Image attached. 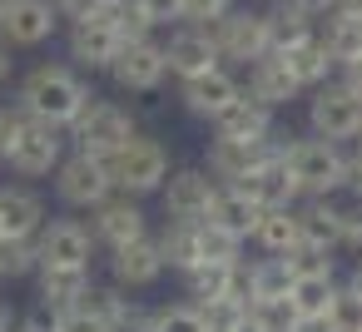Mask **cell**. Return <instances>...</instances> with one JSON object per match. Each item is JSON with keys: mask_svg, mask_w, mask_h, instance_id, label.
<instances>
[{"mask_svg": "<svg viewBox=\"0 0 362 332\" xmlns=\"http://www.w3.org/2000/svg\"><path fill=\"white\" fill-rule=\"evenodd\" d=\"M233 6H238V0H184V25H214Z\"/></svg>", "mask_w": 362, "mask_h": 332, "instance_id": "obj_42", "label": "cell"}, {"mask_svg": "<svg viewBox=\"0 0 362 332\" xmlns=\"http://www.w3.org/2000/svg\"><path fill=\"white\" fill-rule=\"evenodd\" d=\"M85 307L100 317L105 332H154V307L139 302V297H129V292H119L115 283H95L90 297H85Z\"/></svg>", "mask_w": 362, "mask_h": 332, "instance_id": "obj_20", "label": "cell"}, {"mask_svg": "<svg viewBox=\"0 0 362 332\" xmlns=\"http://www.w3.org/2000/svg\"><path fill=\"white\" fill-rule=\"evenodd\" d=\"M288 139L293 134H273L268 139V154H263V164L238 184L258 208H298L303 203V194H298V184H293V174H288Z\"/></svg>", "mask_w": 362, "mask_h": 332, "instance_id": "obj_12", "label": "cell"}, {"mask_svg": "<svg viewBox=\"0 0 362 332\" xmlns=\"http://www.w3.org/2000/svg\"><path fill=\"white\" fill-rule=\"evenodd\" d=\"M209 35H214L218 60H223V65H238V70H248L253 60L273 55V50H268V16H263L258 6H233L223 20L209 25Z\"/></svg>", "mask_w": 362, "mask_h": 332, "instance_id": "obj_7", "label": "cell"}, {"mask_svg": "<svg viewBox=\"0 0 362 332\" xmlns=\"http://www.w3.org/2000/svg\"><path fill=\"white\" fill-rule=\"evenodd\" d=\"M100 248L90 238V223L80 213H55L35 233V263L40 268H95Z\"/></svg>", "mask_w": 362, "mask_h": 332, "instance_id": "obj_8", "label": "cell"}, {"mask_svg": "<svg viewBox=\"0 0 362 332\" xmlns=\"http://www.w3.org/2000/svg\"><path fill=\"white\" fill-rule=\"evenodd\" d=\"M248 243L258 248V258H288L298 248V213L293 208H263Z\"/></svg>", "mask_w": 362, "mask_h": 332, "instance_id": "obj_27", "label": "cell"}, {"mask_svg": "<svg viewBox=\"0 0 362 332\" xmlns=\"http://www.w3.org/2000/svg\"><path fill=\"white\" fill-rule=\"evenodd\" d=\"M352 149H362V129H357V139H352Z\"/></svg>", "mask_w": 362, "mask_h": 332, "instance_id": "obj_56", "label": "cell"}, {"mask_svg": "<svg viewBox=\"0 0 362 332\" xmlns=\"http://www.w3.org/2000/svg\"><path fill=\"white\" fill-rule=\"evenodd\" d=\"M154 332H209L194 302H159L154 307Z\"/></svg>", "mask_w": 362, "mask_h": 332, "instance_id": "obj_39", "label": "cell"}, {"mask_svg": "<svg viewBox=\"0 0 362 332\" xmlns=\"http://www.w3.org/2000/svg\"><path fill=\"white\" fill-rule=\"evenodd\" d=\"M258 6H263V11H268V6H278V0H258Z\"/></svg>", "mask_w": 362, "mask_h": 332, "instance_id": "obj_57", "label": "cell"}, {"mask_svg": "<svg viewBox=\"0 0 362 332\" xmlns=\"http://www.w3.org/2000/svg\"><path fill=\"white\" fill-rule=\"evenodd\" d=\"M238 95H243V80H238L228 65H218V70H209V75H194V80H179V105H184V114H194V119H204V124H214V114H223Z\"/></svg>", "mask_w": 362, "mask_h": 332, "instance_id": "obj_19", "label": "cell"}, {"mask_svg": "<svg viewBox=\"0 0 362 332\" xmlns=\"http://www.w3.org/2000/svg\"><path fill=\"white\" fill-rule=\"evenodd\" d=\"M194 307H199V317L209 322V332H233V327L248 317V307L233 302V297H214V302H194Z\"/></svg>", "mask_w": 362, "mask_h": 332, "instance_id": "obj_40", "label": "cell"}, {"mask_svg": "<svg viewBox=\"0 0 362 332\" xmlns=\"http://www.w3.org/2000/svg\"><path fill=\"white\" fill-rule=\"evenodd\" d=\"M6 80H11V45L0 40V85H6Z\"/></svg>", "mask_w": 362, "mask_h": 332, "instance_id": "obj_53", "label": "cell"}, {"mask_svg": "<svg viewBox=\"0 0 362 332\" xmlns=\"http://www.w3.org/2000/svg\"><path fill=\"white\" fill-rule=\"evenodd\" d=\"M65 65H75L80 75H105L110 60L119 55V35L110 30L105 16H85V20H70L65 30Z\"/></svg>", "mask_w": 362, "mask_h": 332, "instance_id": "obj_16", "label": "cell"}, {"mask_svg": "<svg viewBox=\"0 0 362 332\" xmlns=\"http://www.w3.org/2000/svg\"><path fill=\"white\" fill-rule=\"evenodd\" d=\"M85 223H90V238H95L100 253H115V248L154 233V218H149L144 198H129V194H110L100 208L85 213Z\"/></svg>", "mask_w": 362, "mask_h": 332, "instance_id": "obj_9", "label": "cell"}, {"mask_svg": "<svg viewBox=\"0 0 362 332\" xmlns=\"http://www.w3.org/2000/svg\"><path fill=\"white\" fill-rule=\"evenodd\" d=\"M293 213H298V248L342 253V218H337V198H303Z\"/></svg>", "mask_w": 362, "mask_h": 332, "instance_id": "obj_24", "label": "cell"}, {"mask_svg": "<svg viewBox=\"0 0 362 332\" xmlns=\"http://www.w3.org/2000/svg\"><path fill=\"white\" fill-rule=\"evenodd\" d=\"M134 6L144 11V20H149L154 30H174V25H184V0H134Z\"/></svg>", "mask_w": 362, "mask_h": 332, "instance_id": "obj_41", "label": "cell"}, {"mask_svg": "<svg viewBox=\"0 0 362 332\" xmlns=\"http://www.w3.org/2000/svg\"><path fill=\"white\" fill-rule=\"evenodd\" d=\"M16 307H11V297H0V332H16Z\"/></svg>", "mask_w": 362, "mask_h": 332, "instance_id": "obj_51", "label": "cell"}, {"mask_svg": "<svg viewBox=\"0 0 362 332\" xmlns=\"http://www.w3.org/2000/svg\"><path fill=\"white\" fill-rule=\"evenodd\" d=\"M298 6H303V11H308L313 20H322V16H327V11L337 6V0H298Z\"/></svg>", "mask_w": 362, "mask_h": 332, "instance_id": "obj_49", "label": "cell"}, {"mask_svg": "<svg viewBox=\"0 0 362 332\" xmlns=\"http://www.w3.org/2000/svg\"><path fill=\"white\" fill-rule=\"evenodd\" d=\"M154 248H159L164 268L184 278L189 268H199V223H174V218H159V223H154Z\"/></svg>", "mask_w": 362, "mask_h": 332, "instance_id": "obj_26", "label": "cell"}, {"mask_svg": "<svg viewBox=\"0 0 362 332\" xmlns=\"http://www.w3.org/2000/svg\"><path fill=\"white\" fill-rule=\"evenodd\" d=\"M258 203L238 189V184H218V194H214V208H209V223H218L223 233H233V238H243L248 243V233H253V223H258Z\"/></svg>", "mask_w": 362, "mask_h": 332, "instance_id": "obj_29", "label": "cell"}, {"mask_svg": "<svg viewBox=\"0 0 362 332\" xmlns=\"http://www.w3.org/2000/svg\"><path fill=\"white\" fill-rule=\"evenodd\" d=\"M268 144H238V139H209L204 149V174L214 184H243L258 164H263Z\"/></svg>", "mask_w": 362, "mask_h": 332, "instance_id": "obj_25", "label": "cell"}, {"mask_svg": "<svg viewBox=\"0 0 362 332\" xmlns=\"http://www.w3.org/2000/svg\"><path fill=\"white\" fill-rule=\"evenodd\" d=\"M298 307H293V297H253L248 302V322L258 327V332H293L298 327Z\"/></svg>", "mask_w": 362, "mask_h": 332, "instance_id": "obj_36", "label": "cell"}, {"mask_svg": "<svg viewBox=\"0 0 362 332\" xmlns=\"http://www.w3.org/2000/svg\"><path fill=\"white\" fill-rule=\"evenodd\" d=\"M337 218H342V253L362 258V203H337Z\"/></svg>", "mask_w": 362, "mask_h": 332, "instance_id": "obj_43", "label": "cell"}, {"mask_svg": "<svg viewBox=\"0 0 362 332\" xmlns=\"http://www.w3.org/2000/svg\"><path fill=\"white\" fill-rule=\"evenodd\" d=\"M337 80H342V85H347L357 100H362V55H357L352 65H342V70H337Z\"/></svg>", "mask_w": 362, "mask_h": 332, "instance_id": "obj_48", "label": "cell"}, {"mask_svg": "<svg viewBox=\"0 0 362 332\" xmlns=\"http://www.w3.org/2000/svg\"><path fill=\"white\" fill-rule=\"evenodd\" d=\"M214 194H218V184L204 174V164H189L164 179L159 203H164V218H174V223H204L214 208Z\"/></svg>", "mask_w": 362, "mask_h": 332, "instance_id": "obj_14", "label": "cell"}, {"mask_svg": "<svg viewBox=\"0 0 362 332\" xmlns=\"http://www.w3.org/2000/svg\"><path fill=\"white\" fill-rule=\"evenodd\" d=\"M283 159H288V174H293L303 198H337L342 194V179H347V149L342 144L317 139V134H308V139L293 134Z\"/></svg>", "mask_w": 362, "mask_h": 332, "instance_id": "obj_4", "label": "cell"}, {"mask_svg": "<svg viewBox=\"0 0 362 332\" xmlns=\"http://www.w3.org/2000/svg\"><path fill=\"white\" fill-rule=\"evenodd\" d=\"M45 218H50V203H45V194L35 184H25V179L0 184V233H6V238L35 243V233L45 228Z\"/></svg>", "mask_w": 362, "mask_h": 332, "instance_id": "obj_18", "label": "cell"}, {"mask_svg": "<svg viewBox=\"0 0 362 332\" xmlns=\"http://www.w3.org/2000/svg\"><path fill=\"white\" fill-rule=\"evenodd\" d=\"M342 283H352V287H357V292H362V258H357V263H352V273H347V278H342Z\"/></svg>", "mask_w": 362, "mask_h": 332, "instance_id": "obj_54", "label": "cell"}, {"mask_svg": "<svg viewBox=\"0 0 362 332\" xmlns=\"http://www.w3.org/2000/svg\"><path fill=\"white\" fill-rule=\"evenodd\" d=\"M110 85L119 95H159L164 80H169V65H164V45L159 35L154 40H134V45H119V55L110 60Z\"/></svg>", "mask_w": 362, "mask_h": 332, "instance_id": "obj_11", "label": "cell"}, {"mask_svg": "<svg viewBox=\"0 0 362 332\" xmlns=\"http://www.w3.org/2000/svg\"><path fill=\"white\" fill-rule=\"evenodd\" d=\"M105 164H110L115 194H129V198H159L164 179L174 174V159H169L164 139H154V134H144V129H139L115 159H105Z\"/></svg>", "mask_w": 362, "mask_h": 332, "instance_id": "obj_5", "label": "cell"}, {"mask_svg": "<svg viewBox=\"0 0 362 332\" xmlns=\"http://www.w3.org/2000/svg\"><path fill=\"white\" fill-rule=\"evenodd\" d=\"M50 189H55V203L65 208V213H90V208H100L110 194H115V184H110V164L105 159H90V154H65L60 159V169L50 174Z\"/></svg>", "mask_w": 362, "mask_h": 332, "instance_id": "obj_6", "label": "cell"}, {"mask_svg": "<svg viewBox=\"0 0 362 332\" xmlns=\"http://www.w3.org/2000/svg\"><path fill=\"white\" fill-rule=\"evenodd\" d=\"M243 95L278 114V109H288L293 100H303V85L288 75V65H283L278 55H263V60H253V65L243 70Z\"/></svg>", "mask_w": 362, "mask_h": 332, "instance_id": "obj_22", "label": "cell"}, {"mask_svg": "<svg viewBox=\"0 0 362 332\" xmlns=\"http://www.w3.org/2000/svg\"><path fill=\"white\" fill-rule=\"evenodd\" d=\"M248 287H253V297H288V287H293L288 258H248Z\"/></svg>", "mask_w": 362, "mask_h": 332, "instance_id": "obj_34", "label": "cell"}, {"mask_svg": "<svg viewBox=\"0 0 362 332\" xmlns=\"http://www.w3.org/2000/svg\"><path fill=\"white\" fill-rule=\"evenodd\" d=\"M35 307L40 312H70L90 297L95 287V268H35Z\"/></svg>", "mask_w": 362, "mask_h": 332, "instance_id": "obj_21", "label": "cell"}, {"mask_svg": "<svg viewBox=\"0 0 362 332\" xmlns=\"http://www.w3.org/2000/svg\"><path fill=\"white\" fill-rule=\"evenodd\" d=\"M6 105H11V100H6V95H0V109H6Z\"/></svg>", "mask_w": 362, "mask_h": 332, "instance_id": "obj_58", "label": "cell"}, {"mask_svg": "<svg viewBox=\"0 0 362 332\" xmlns=\"http://www.w3.org/2000/svg\"><path fill=\"white\" fill-rule=\"evenodd\" d=\"M50 322H55V332H105V327H100V317H95L85 302H80V307H70V312H55Z\"/></svg>", "mask_w": 362, "mask_h": 332, "instance_id": "obj_44", "label": "cell"}, {"mask_svg": "<svg viewBox=\"0 0 362 332\" xmlns=\"http://www.w3.org/2000/svg\"><path fill=\"white\" fill-rule=\"evenodd\" d=\"M35 243H25V238H6L0 233V283H25V278H35Z\"/></svg>", "mask_w": 362, "mask_h": 332, "instance_id": "obj_37", "label": "cell"}, {"mask_svg": "<svg viewBox=\"0 0 362 332\" xmlns=\"http://www.w3.org/2000/svg\"><path fill=\"white\" fill-rule=\"evenodd\" d=\"M278 60H283V65H288V75L303 85V95H308V90H317V85H327V80H337V65H332V55L322 50V40H317V35H308L303 45L283 50Z\"/></svg>", "mask_w": 362, "mask_h": 332, "instance_id": "obj_28", "label": "cell"}, {"mask_svg": "<svg viewBox=\"0 0 362 332\" xmlns=\"http://www.w3.org/2000/svg\"><path fill=\"white\" fill-rule=\"evenodd\" d=\"M105 6H110V0H55L60 20H85V16H100Z\"/></svg>", "mask_w": 362, "mask_h": 332, "instance_id": "obj_45", "label": "cell"}, {"mask_svg": "<svg viewBox=\"0 0 362 332\" xmlns=\"http://www.w3.org/2000/svg\"><path fill=\"white\" fill-rule=\"evenodd\" d=\"M337 283H342L337 268H327V273H298L293 287H288V297H293V307L303 317H322L327 302H332V292H337Z\"/></svg>", "mask_w": 362, "mask_h": 332, "instance_id": "obj_33", "label": "cell"}, {"mask_svg": "<svg viewBox=\"0 0 362 332\" xmlns=\"http://www.w3.org/2000/svg\"><path fill=\"white\" fill-rule=\"evenodd\" d=\"M317 40H322V50L332 55V65L342 70V65H352L357 55H362V20H347V16H337V11H327L322 20H317V30H313Z\"/></svg>", "mask_w": 362, "mask_h": 332, "instance_id": "obj_31", "label": "cell"}, {"mask_svg": "<svg viewBox=\"0 0 362 332\" xmlns=\"http://www.w3.org/2000/svg\"><path fill=\"white\" fill-rule=\"evenodd\" d=\"M134 134H139L134 109L119 105V100H100V95H95V100L80 109V119L65 129L70 149H75V154H90V159H115Z\"/></svg>", "mask_w": 362, "mask_h": 332, "instance_id": "obj_3", "label": "cell"}, {"mask_svg": "<svg viewBox=\"0 0 362 332\" xmlns=\"http://www.w3.org/2000/svg\"><path fill=\"white\" fill-rule=\"evenodd\" d=\"M342 194H352V203H362V149L347 154V179H342Z\"/></svg>", "mask_w": 362, "mask_h": 332, "instance_id": "obj_46", "label": "cell"}, {"mask_svg": "<svg viewBox=\"0 0 362 332\" xmlns=\"http://www.w3.org/2000/svg\"><path fill=\"white\" fill-rule=\"evenodd\" d=\"M105 268H110V283H115L119 292H129V297L159 287L164 273H169L164 258H159V248H154V233H149V238H134V243H124V248H115V253H105Z\"/></svg>", "mask_w": 362, "mask_h": 332, "instance_id": "obj_15", "label": "cell"}, {"mask_svg": "<svg viewBox=\"0 0 362 332\" xmlns=\"http://www.w3.org/2000/svg\"><path fill=\"white\" fill-rule=\"evenodd\" d=\"M332 11H337V16H347V20H362V0H337Z\"/></svg>", "mask_w": 362, "mask_h": 332, "instance_id": "obj_52", "label": "cell"}, {"mask_svg": "<svg viewBox=\"0 0 362 332\" xmlns=\"http://www.w3.org/2000/svg\"><path fill=\"white\" fill-rule=\"evenodd\" d=\"M263 16H268V50H273V55L303 45V40L317 30V20L298 6V0H278V6H268Z\"/></svg>", "mask_w": 362, "mask_h": 332, "instance_id": "obj_30", "label": "cell"}, {"mask_svg": "<svg viewBox=\"0 0 362 332\" xmlns=\"http://www.w3.org/2000/svg\"><path fill=\"white\" fill-rule=\"evenodd\" d=\"M16 332H55V322H50V312H21Z\"/></svg>", "mask_w": 362, "mask_h": 332, "instance_id": "obj_47", "label": "cell"}, {"mask_svg": "<svg viewBox=\"0 0 362 332\" xmlns=\"http://www.w3.org/2000/svg\"><path fill=\"white\" fill-rule=\"evenodd\" d=\"M100 16L110 20V30L119 35V45H134V40H154V35H159V30L144 20V11L134 6V0H110Z\"/></svg>", "mask_w": 362, "mask_h": 332, "instance_id": "obj_35", "label": "cell"}, {"mask_svg": "<svg viewBox=\"0 0 362 332\" xmlns=\"http://www.w3.org/2000/svg\"><path fill=\"white\" fill-rule=\"evenodd\" d=\"M233 268L238 263H199L189 268L184 283V302H214V297H233ZM238 302V297H233Z\"/></svg>", "mask_w": 362, "mask_h": 332, "instance_id": "obj_32", "label": "cell"}, {"mask_svg": "<svg viewBox=\"0 0 362 332\" xmlns=\"http://www.w3.org/2000/svg\"><path fill=\"white\" fill-rule=\"evenodd\" d=\"M233 332H258V327H253V322H248V317H243V322H238V327H233Z\"/></svg>", "mask_w": 362, "mask_h": 332, "instance_id": "obj_55", "label": "cell"}, {"mask_svg": "<svg viewBox=\"0 0 362 332\" xmlns=\"http://www.w3.org/2000/svg\"><path fill=\"white\" fill-rule=\"evenodd\" d=\"M214 139H238V144H268L273 134H278V114L273 109H263L258 100H248V95H238L223 114H214Z\"/></svg>", "mask_w": 362, "mask_h": 332, "instance_id": "obj_23", "label": "cell"}, {"mask_svg": "<svg viewBox=\"0 0 362 332\" xmlns=\"http://www.w3.org/2000/svg\"><path fill=\"white\" fill-rule=\"evenodd\" d=\"M322 317L332 322V332H362V292L352 283H337V292H332Z\"/></svg>", "mask_w": 362, "mask_h": 332, "instance_id": "obj_38", "label": "cell"}, {"mask_svg": "<svg viewBox=\"0 0 362 332\" xmlns=\"http://www.w3.org/2000/svg\"><path fill=\"white\" fill-rule=\"evenodd\" d=\"M90 100H95V90H90V80H85L75 65H65V60H40V65H30V70L21 75L11 105H16L21 114L40 119V124L70 129Z\"/></svg>", "mask_w": 362, "mask_h": 332, "instance_id": "obj_1", "label": "cell"}, {"mask_svg": "<svg viewBox=\"0 0 362 332\" xmlns=\"http://www.w3.org/2000/svg\"><path fill=\"white\" fill-rule=\"evenodd\" d=\"M55 30H60L55 0H0V40L11 50H40L45 40H55Z\"/></svg>", "mask_w": 362, "mask_h": 332, "instance_id": "obj_13", "label": "cell"}, {"mask_svg": "<svg viewBox=\"0 0 362 332\" xmlns=\"http://www.w3.org/2000/svg\"><path fill=\"white\" fill-rule=\"evenodd\" d=\"M159 45H164V65H169V80L174 85L179 80H194V75H209V70L223 65L218 50H214L209 25H174L169 40H159Z\"/></svg>", "mask_w": 362, "mask_h": 332, "instance_id": "obj_17", "label": "cell"}, {"mask_svg": "<svg viewBox=\"0 0 362 332\" xmlns=\"http://www.w3.org/2000/svg\"><path fill=\"white\" fill-rule=\"evenodd\" d=\"M293 332H332V322H327V317H298Z\"/></svg>", "mask_w": 362, "mask_h": 332, "instance_id": "obj_50", "label": "cell"}, {"mask_svg": "<svg viewBox=\"0 0 362 332\" xmlns=\"http://www.w3.org/2000/svg\"><path fill=\"white\" fill-rule=\"evenodd\" d=\"M308 129H313L317 139L352 144L357 129H362V100H357L342 80H327V85L308 90Z\"/></svg>", "mask_w": 362, "mask_h": 332, "instance_id": "obj_10", "label": "cell"}, {"mask_svg": "<svg viewBox=\"0 0 362 332\" xmlns=\"http://www.w3.org/2000/svg\"><path fill=\"white\" fill-rule=\"evenodd\" d=\"M70 154V139L65 129L55 124H40L30 114H21L16 105L0 109V164H6L16 179L35 184V179H50L60 169V159Z\"/></svg>", "mask_w": 362, "mask_h": 332, "instance_id": "obj_2", "label": "cell"}]
</instances>
